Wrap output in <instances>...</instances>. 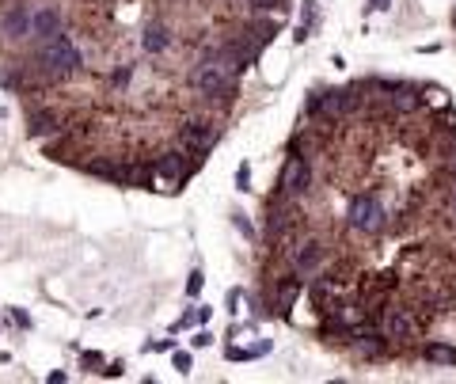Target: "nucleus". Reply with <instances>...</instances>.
<instances>
[{
  "label": "nucleus",
  "instance_id": "nucleus-1",
  "mask_svg": "<svg viewBox=\"0 0 456 384\" xmlns=\"http://www.w3.org/2000/svg\"><path fill=\"white\" fill-rule=\"evenodd\" d=\"M35 58H38L35 69L46 73L53 84H58V80H69L73 73L84 69V53H80V46L73 42V35H65V31H61V35H53V38H42Z\"/></svg>",
  "mask_w": 456,
  "mask_h": 384
},
{
  "label": "nucleus",
  "instance_id": "nucleus-2",
  "mask_svg": "<svg viewBox=\"0 0 456 384\" xmlns=\"http://www.w3.org/2000/svg\"><path fill=\"white\" fill-rule=\"evenodd\" d=\"M346 221H350V228H358L365 236H381L388 228V210L381 206L376 194H354L346 206Z\"/></svg>",
  "mask_w": 456,
  "mask_h": 384
},
{
  "label": "nucleus",
  "instance_id": "nucleus-3",
  "mask_svg": "<svg viewBox=\"0 0 456 384\" xmlns=\"http://www.w3.org/2000/svg\"><path fill=\"white\" fill-rule=\"evenodd\" d=\"M191 84L198 87V95H225V100H232L236 95V73H228L221 61H198L191 69Z\"/></svg>",
  "mask_w": 456,
  "mask_h": 384
},
{
  "label": "nucleus",
  "instance_id": "nucleus-4",
  "mask_svg": "<svg viewBox=\"0 0 456 384\" xmlns=\"http://www.w3.org/2000/svg\"><path fill=\"white\" fill-rule=\"evenodd\" d=\"M324 259H327L324 240H300V244L289 247V267H293L300 278H312V274H319Z\"/></svg>",
  "mask_w": 456,
  "mask_h": 384
},
{
  "label": "nucleus",
  "instance_id": "nucleus-5",
  "mask_svg": "<svg viewBox=\"0 0 456 384\" xmlns=\"http://www.w3.org/2000/svg\"><path fill=\"white\" fill-rule=\"evenodd\" d=\"M308 186H312V164H308V156H289L282 168V179H277V191L289 194V198H300Z\"/></svg>",
  "mask_w": 456,
  "mask_h": 384
},
{
  "label": "nucleus",
  "instance_id": "nucleus-6",
  "mask_svg": "<svg viewBox=\"0 0 456 384\" xmlns=\"http://www.w3.org/2000/svg\"><path fill=\"white\" fill-rule=\"evenodd\" d=\"M376 327H381L392 343H407V338H415V331H418L410 309H399V304H388V309L381 312V320H376Z\"/></svg>",
  "mask_w": 456,
  "mask_h": 384
},
{
  "label": "nucleus",
  "instance_id": "nucleus-7",
  "mask_svg": "<svg viewBox=\"0 0 456 384\" xmlns=\"http://www.w3.org/2000/svg\"><path fill=\"white\" fill-rule=\"evenodd\" d=\"M186 175H191V168H186V149H171L157 160V183L164 191H179V183H186Z\"/></svg>",
  "mask_w": 456,
  "mask_h": 384
},
{
  "label": "nucleus",
  "instance_id": "nucleus-8",
  "mask_svg": "<svg viewBox=\"0 0 456 384\" xmlns=\"http://www.w3.org/2000/svg\"><path fill=\"white\" fill-rule=\"evenodd\" d=\"M308 111L319 114L324 122H339V118H346V114H350V107H346V87H342V92H319V95H312Z\"/></svg>",
  "mask_w": 456,
  "mask_h": 384
},
{
  "label": "nucleus",
  "instance_id": "nucleus-9",
  "mask_svg": "<svg viewBox=\"0 0 456 384\" xmlns=\"http://www.w3.org/2000/svg\"><path fill=\"white\" fill-rule=\"evenodd\" d=\"M0 35L12 38V42L27 38L31 35V8H23L19 0H16V4H8L4 12H0Z\"/></svg>",
  "mask_w": 456,
  "mask_h": 384
},
{
  "label": "nucleus",
  "instance_id": "nucleus-10",
  "mask_svg": "<svg viewBox=\"0 0 456 384\" xmlns=\"http://www.w3.org/2000/svg\"><path fill=\"white\" fill-rule=\"evenodd\" d=\"M61 31H65V19H61L58 8L42 4V8H35V12H31V38H35V42L53 38V35H61Z\"/></svg>",
  "mask_w": 456,
  "mask_h": 384
},
{
  "label": "nucleus",
  "instance_id": "nucleus-11",
  "mask_svg": "<svg viewBox=\"0 0 456 384\" xmlns=\"http://www.w3.org/2000/svg\"><path fill=\"white\" fill-rule=\"evenodd\" d=\"M65 118L58 111H46V107H35V111H27V137L31 141H42L50 134H61Z\"/></svg>",
  "mask_w": 456,
  "mask_h": 384
},
{
  "label": "nucleus",
  "instance_id": "nucleus-12",
  "mask_svg": "<svg viewBox=\"0 0 456 384\" xmlns=\"http://www.w3.org/2000/svg\"><path fill=\"white\" fill-rule=\"evenodd\" d=\"M300 289H304V278L293 270V274H285V278H277V289H274V309L282 312V316H289V309L297 304V297H300Z\"/></svg>",
  "mask_w": 456,
  "mask_h": 384
},
{
  "label": "nucleus",
  "instance_id": "nucleus-13",
  "mask_svg": "<svg viewBox=\"0 0 456 384\" xmlns=\"http://www.w3.org/2000/svg\"><path fill=\"white\" fill-rule=\"evenodd\" d=\"M168 46H171V31H168V23L152 19V23L144 27V35H141V50H144V53H164Z\"/></svg>",
  "mask_w": 456,
  "mask_h": 384
},
{
  "label": "nucleus",
  "instance_id": "nucleus-14",
  "mask_svg": "<svg viewBox=\"0 0 456 384\" xmlns=\"http://www.w3.org/2000/svg\"><path fill=\"white\" fill-rule=\"evenodd\" d=\"M388 103H392V111L410 114V111H418V107H422V95L415 92V87H407V84H396L392 92H388Z\"/></svg>",
  "mask_w": 456,
  "mask_h": 384
},
{
  "label": "nucleus",
  "instance_id": "nucleus-15",
  "mask_svg": "<svg viewBox=\"0 0 456 384\" xmlns=\"http://www.w3.org/2000/svg\"><path fill=\"white\" fill-rule=\"evenodd\" d=\"M422 358L433 361V366H456V346H445V343H426L422 346Z\"/></svg>",
  "mask_w": 456,
  "mask_h": 384
},
{
  "label": "nucleus",
  "instance_id": "nucleus-16",
  "mask_svg": "<svg viewBox=\"0 0 456 384\" xmlns=\"http://www.w3.org/2000/svg\"><path fill=\"white\" fill-rule=\"evenodd\" d=\"M248 31H251V35L266 46V42H270V38L277 35V19H255V23H251Z\"/></svg>",
  "mask_w": 456,
  "mask_h": 384
},
{
  "label": "nucleus",
  "instance_id": "nucleus-17",
  "mask_svg": "<svg viewBox=\"0 0 456 384\" xmlns=\"http://www.w3.org/2000/svg\"><path fill=\"white\" fill-rule=\"evenodd\" d=\"M129 80H133V65H122V69L110 73V84L115 87H129Z\"/></svg>",
  "mask_w": 456,
  "mask_h": 384
},
{
  "label": "nucleus",
  "instance_id": "nucleus-18",
  "mask_svg": "<svg viewBox=\"0 0 456 384\" xmlns=\"http://www.w3.org/2000/svg\"><path fill=\"white\" fill-rule=\"evenodd\" d=\"M202 282H206V274H202V270H194V274H191V282H186V297H198V293H202Z\"/></svg>",
  "mask_w": 456,
  "mask_h": 384
},
{
  "label": "nucleus",
  "instance_id": "nucleus-19",
  "mask_svg": "<svg viewBox=\"0 0 456 384\" xmlns=\"http://www.w3.org/2000/svg\"><path fill=\"white\" fill-rule=\"evenodd\" d=\"M171 361H175V369H179V373H191V366H194L186 350H175V354H171Z\"/></svg>",
  "mask_w": 456,
  "mask_h": 384
},
{
  "label": "nucleus",
  "instance_id": "nucleus-20",
  "mask_svg": "<svg viewBox=\"0 0 456 384\" xmlns=\"http://www.w3.org/2000/svg\"><path fill=\"white\" fill-rule=\"evenodd\" d=\"M255 12H274V8H285V0H251Z\"/></svg>",
  "mask_w": 456,
  "mask_h": 384
},
{
  "label": "nucleus",
  "instance_id": "nucleus-21",
  "mask_svg": "<svg viewBox=\"0 0 456 384\" xmlns=\"http://www.w3.org/2000/svg\"><path fill=\"white\" fill-rule=\"evenodd\" d=\"M236 186H240V191H248V186H251V168H248V164H240V168H236Z\"/></svg>",
  "mask_w": 456,
  "mask_h": 384
},
{
  "label": "nucleus",
  "instance_id": "nucleus-22",
  "mask_svg": "<svg viewBox=\"0 0 456 384\" xmlns=\"http://www.w3.org/2000/svg\"><path fill=\"white\" fill-rule=\"evenodd\" d=\"M236 228H240V233L248 236V240H255V228H251V221H248L243 213H236Z\"/></svg>",
  "mask_w": 456,
  "mask_h": 384
},
{
  "label": "nucleus",
  "instance_id": "nucleus-23",
  "mask_svg": "<svg viewBox=\"0 0 456 384\" xmlns=\"http://www.w3.org/2000/svg\"><path fill=\"white\" fill-rule=\"evenodd\" d=\"M103 373H107V377H122V373H126V366H122V361H110Z\"/></svg>",
  "mask_w": 456,
  "mask_h": 384
},
{
  "label": "nucleus",
  "instance_id": "nucleus-24",
  "mask_svg": "<svg viewBox=\"0 0 456 384\" xmlns=\"http://www.w3.org/2000/svg\"><path fill=\"white\" fill-rule=\"evenodd\" d=\"M84 366H88V369H92V366H103V354H95V350H92V354H84Z\"/></svg>",
  "mask_w": 456,
  "mask_h": 384
},
{
  "label": "nucleus",
  "instance_id": "nucleus-25",
  "mask_svg": "<svg viewBox=\"0 0 456 384\" xmlns=\"http://www.w3.org/2000/svg\"><path fill=\"white\" fill-rule=\"evenodd\" d=\"M209 343H213V335H209V331H198L194 335V346H209Z\"/></svg>",
  "mask_w": 456,
  "mask_h": 384
},
{
  "label": "nucleus",
  "instance_id": "nucleus-26",
  "mask_svg": "<svg viewBox=\"0 0 456 384\" xmlns=\"http://www.w3.org/2000/svg\"><path fill=\"white\" fill-rule=\"evenodd\" d=\"M12 316H16V324H19V327H31V320H27V312H19V309H12Z\"/></svg>",
  "mask_w": 456,
  "mask_h": 384
},
{
  "label": "nucleus",
  "instance_id": "nucleus-27",
  "mask_svg": "<svg viewBox=\"0 0 456 384\" xmlns=\"http://www.w3.org/2000/svg\"><path fill=\"white\" fill-rule=\"evenodd\" d=\"M373 8H381V12H384V8H388V0H373Z\"/></svg>",
  "mask_w": 456,
  "mask_h": 384
}]
</instances>
